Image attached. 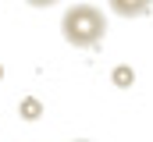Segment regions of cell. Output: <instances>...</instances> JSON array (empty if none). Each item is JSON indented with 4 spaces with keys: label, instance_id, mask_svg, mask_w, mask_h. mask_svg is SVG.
I'll use <instances>...</instances> for the list:
<instances>
[{
    "label": "cell",
    "instance_id": "obj_5",
    "mask_svg": "<svg viewBox=\"0 0 153 142\" xmlns=\"http://www.w3.org/2000/svg\"><path fill=\"white\" fill-rule=\"evenodd\" d=\"M25 4H29V7H53L57 0H25Z\"/></svg>",
    "mask_w": 153,
    "mask_h": 142
},
{
    "label": "cell",
    "instance_id": "obj_1",
    "mask_svg": "<svg viewBox=\"0 0 153 142\" xmlns=\"http://www.w3.org/2000/svg\"><path fill=\"white\" fill-rule=\"evenodd\" d=\"M61 32H64V39H68L71 46L89 50V46H100V43H103V36H107V18H103V11L93 7V4H75V7L64 11Z\"/></svg>",
    "mask_w": 153,
    "mask_h": 142
},
{
    "label": "cell",
    "instance_id": "obj_4",
    "mask_svg": "<svg viewBox=\"0 0 153 142\" xmlns=\"http://www.w3.org/2000/svg\"><path fill=\"white\" fill-rule=\"evenodd\" d=\"M132 82H135V71L132 68H114V85L117 89H128Z\"/></svg>",
    "mask_w": 153,
    "mask_h": 142
},
{
    "label": "cell",
    "instance_id": "obj_6",
    "mask_svg": "<svg viewBox=\"0 0 153 142\" xmlns=\"http://www.w3.org/2000/svg\"><path fill=\"white\" fill-rule=\"evenodd\" d=\"M0 75H4V68H0Z\"/></svg>",
    "mask_w": 153,
    "mask_h": 142
},
{
    "label": "cell",
    "instance_id": "obj_3",
    "mask_svg": "<svg viewBox=\"0 0 153 142\" xmlns=\"http://www.w3.org/2000/svg\"><path fill=\"white\" fill-rule=\"evenodd\" d=\"M39 114H43V103L32 100V96H25V100H22V117H25V121H36Z\"/></svg>",
    "mask_w": 153,
    "mask_h": 142
},
{
    "label": "cell",
    "instance_id": "obj_7",
    "mask_svg": "<svg viewBox=\"0 0 153 142\" xmlns=\"http://www.w3.org/2000/svg\"><path fill=\"white\" fill-rule=\"evenodd\" d=\"M78 142H85V139H78Z\"/></svg>",
    "mask_w": 153,
    "mask_h": 142
},
{
    "label": "cell",
    "instance_id": "obj_2",
    "mask_svg": "<svg viewBox=\"0 0 153 142\" xmlns=\"http://www.w3.org/2000/svg\"><path fill=\"white\" fill-rule=\"evenodd\" d=\"M107 7L114 11L117 18H143L153 7V0H107Z\"/></svg>",
    "mask_w": 153,
    "mask_h": 142
}]
</instances>
